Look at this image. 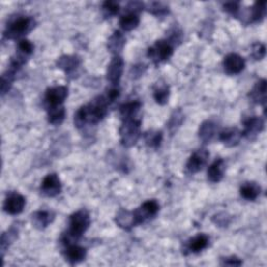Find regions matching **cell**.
I'll return each mask as SVG.
<instances>
[{
	"mask_svg": "<svg viewBox=\"0 0 267 267\" xmlns=\"http://www.w3.org/2000/svg\"><path fill=\"white\" fill-rule=\"evenodd\" d=\"M109 101L105 96L94 98L88 105L83 106L74 115V124L76 127H83L86 124H96L108 113Z\"/></svg>",
	"mask_w": 267,
	"mask_h": 267,
	"instance_id": "cell-1",
	"label": "cell"
},
{
	"mask_svg": "<svg viewBox=\"0 0 267 267\" xmlns=\"http://www.w3.org/2000/svg\"><path fill=\"white\" fill-rule=\"evenodd\" d=\"M140 124V120L136 118L123 120V123L119 130L120 140H121L122 145L131 148L138 142L141 135Z\"/></svg>",
	"mask_w": 267,
	"mask_h": 267,
	"instance_id": "cell-2",
	"label": "cell"
},
{
	"mask_svg": "<svg viewBox=\"0 0 267 267\" xmlns=\"http://www.w3.org/2000/svg\"><path fill=\"white\" fill-rule=\"evenodd\" d=\"M91 219L87 211L81 210L71 215L69 221V235L73 238H80L90 227Z\"/></svg>",
	"mask_w": 267,
	"mask_h": 267,
	"instance_id": "cell-3",
	"label": "cell"
},
{
	"mask_svg": "<svg viewBox=\"0 0 267 267\" xmlns=\"http://www.w3.org/2000/svg\"><path fill=\"white\" fill-rule=\"evenodd\" d=\"M34 21L30 17H19L10 24L4 31V36L7 39H17L22 37L23 34L29 32L33 28Z\"/></svg>",
	"mask_w": 267,
	"mask_h": 267,
	"instance_id": "cell-4",
	"label": "cell"
},
{
	"mask_svg": "<svg viewBox=\"0 0 267 267\" xmlns=\"http://www.w3.org/2000/svg\"><path fill=\"white\" fill-rule=\"evenodd\" d=\"M172 54H174V47L171 43L166 40H160L148 49V56L154 63H161L169 59Z\"/></svg>",
	"mask_w": 267,
	"mask_h": 267,
	"instance_id": "cell-5",
	"label": "cell"
},
{
	"mask_svg": "<svg viewBox=\"0 0 267 267\" xmlns=\"http://www.w3.org/2000/svg\"><path fill=\"white\" fill-rule=\"evenodd\" d=\"M159 209L160 206L157 203V201L150 200L143 203L139 208L134 211L136 223L137 225H140V223H143L146 219H149L153 216H156L157 213L159 212Z\"/></svg>",
	"mask_w": 267,
	"mask_h": 267,
	"instance_id": "cell-6",
	"label": "cell"
},
{
	"mask_svg": "<svg viewBox=\"0 0 267 267\" xmlns=\"http://www.w3.org/2000/svg\"><path fill=\"white\" fill-rule=\"evenodd\" d=\"M210 157V153L207 149H199L195 151L192 156L189 158L186 169L189 174H196L200 170L203 169V167L207 164L208 159Z\"/></svg>",
	"mask_w": 267,
	"mask_h": 267,
	"instance_id": "cell-7",
	"label": "cell"
},
{
	"mask_svg": "<svg viewBox=\"0 0 267 267\" xmlns=\"http://www.w3.org/2000/svg\"><path fill=\"white\" fill-rule=\"evenodd\" d=\"M24 207H25L24 196L17 192H12L8 194L5 199L3 209L8 214L18 215L23 211Z\"/></svg>",
	"mask_w": 267,
	"mask_h": 267,
	"instance_id": "cell-8",
	"label": "cell"
},
{
	"mask_svg": "<svg viewBox=\"0 0 267 267\" xmlns=\"http://www.w3.org/2000/svg\"><path fill=\"white\" fill-rule=\"evenodd\" d=\"M61 190H62L61 180H59V177L56 174H50L46 176L44 179H43L42 185H41V191L44 195L54 197L59 194Z\"/></svg>",
	"mask_w": 267,
	"mask_h": 267,
	"instance_id": "cell-9",
	"label": "cell"
},
{
	"mask_svg": "<svg viewBox=\"0 0 267 267\" xmlns=\"http://www.w3.org/2000/svg\"><path fill=\"white\" fill-rule=\"evenodd\" d=\"M124 62L120 56H115L112 59L111 63L108 66L107 70V79L110 83L113 85H118L120 79H121L123 73Z\"/></svg>",
	"mask_w": 267,
	"mask_h": 267,
	"instance_id": "cell-10",
	"label": "cell"
},
{
	"mask_svg": "<svg viewBox=\"0 0 267 267\" xmlns=\"http://www.w3.org/2000/svg\"><path fill=\"white\" fill-rule=\"evenodd\" d=\"M245 67L244 59L237 54H229L223 59V68L228 74H238Z\"/></svg>",
	"mask_w": 267,
	"mask_h": 267,
	"instance_id": "cell-11",
	"label": "cell"
},
{
	"mask_svg": "<svg viewBox=\"0 0 267 267\" xmlns=\"http://www.w3.org/2000/svg\"><path fill=\"white\" fill-rule=\"evenodd\" d=\"M264 128V121L260 117H251L244 122V131L241 132L242 136L247 138L248 140H254Z\"/></svg>",
	"mask_w": 267,
	"mask_h": 267,
	"instance_id": "cell-12",
	"label": "cell"
},
{
	"mask_svg": "<svg viewBox=\"0 0 267 267\" xmlns=\"http://www.w3.org/2000/svg\"><path fill=\"white\" fill-rule=\"evenodd\" d=\"M68 96V89L64 86L49 88L45 94V100L48 103V107L61 106Z\"/></svg>",
	"mask_w": 267,
	"mask_h": 267,
	"instance_id": "cell-13",
	"label": "cell"
},
{
	"mask_svg": "<svg viewBox=\"0 0 267 267\" xmlns=\"http://www.w3.org/2000/svg\"><path fill=\"white\" fill-rule=\"evenodd\" d=\"M242 133H241L236 127H230L223 130L219 134V140L229 148H233L239 144Z\"/></svg>",
	"mask_w": 267,
	"mask_h": 267,
	"instance_id": "cell-14",
	"label": "cell"
},
{
	"mask_svg": "<svg viewBox=\"0 0 267 267\" xmlns=\"http://www.w3.org/2000/svg\"><path fill=\"white\" fill-rule=\"evenodd\" d=\"M226 170V163L222 159L213 162L208 169V179L211 183H219Z\"/></svg>",
	"mask_w": 267,
	"mask_h": 267,
	"instance_id": "cell-15",
	"label": "cell"
},
{
	"mask_svg": "<svg viewBox=\"0 0 267 267\" xmlns=\"http://www.w3.org/2000/svg\"><path fill=\"white\" fill-rule=\"evenodd\" d=\"M58 68L62 69L66 73L74 72L81 65V59L75 56H63L58 59Z\"/></svg>",
	"mask_w": 267,
	"mask_h": 267,
	"instance_id": "cell-16",
	"label": "cell"
},
{
	"mask_svg": "<svg viewBox=\"0 0 267 267\" xmlns=\"http://www.w3.org/2000/svg\"><path fill=\"white\" fill-rule=\"evenodd\" d=\"M33 226L38 229H44L48 227L54 221V214L48 211H38L32 214L31 216Z\"/></svg>",
	"mask_w": 267,
	"mask_h": 267,
	"instance_id": "cell-17",
	"label": "cell"
},
{
	"mask_svg": "<svg viewBox=\"0 0 267 267\" xmlns=\"http://www.w3.org/2000/svg\"><path fill=\"white\" fill-rule=\"evenodd\" d=\"M65 256L66 259L70 263H79L85 259L86 249L79 245H69L65 252Z\"/></svg>",
	"mask_w": 267,
	"mask_h": 267,
	"instance_id": "cell-18",
	"label": "cell"
},
{
	"mask_svg": "<svg viewBox=\"0 0 267 267\" xmlns=\"http://www.w3.org/2000/svg\"><path fill=\"white\" fill-rule=\"evenodd\" d=\"M116 222L120 228L124 230H130L131 228L137 226L134 212H128L125 210H121L117 214Z\"/></svg>",
	"mask_w": 267,
	"mask_h": 267,
	"instance_id": "cell-19",
	"label": "cell"
},
{
	"mask_svg": "<svg viewBox=\"0 0 267 267\" xmlns=\"http://www.w3.org/2000/svg\"><path fill=\"white\" fill-rule=\"evenodd\" d=\"M124 44H125V38L123 37V34L120 31H115L108 41V49L111 51V53H113L116 56H118L120 51L122 50Z\"/></svg>",
	"mask_w": 267,
	"mask_h": 267,
	"instance_id": "cell-20",
	"label": "cell"
},
{
	"mask_svg": "<svg viewBox=\"0 0 267 267\" xmlns=\"http://www.w3.org/2000/svg\"><path fill=\"white\" fill-rule=\"evenodd\" d=\"M66 116L65 108L61 106L48 107V121L53 125L62 124Z\"/></svg>",
	"mask_w": 267,
	"mask_h": 267,
	"instance_id": "cell-21",
	"label": "cell"
},
{
	"mask_svg": "<svg viewBox=\"0 0 267 267\" xmlns=\"http://www.w3.org/2000/svg\"><path fill=\"white\" fill-rule=\"evenodd\" d=\"M217 131V126L213 121H209V120H207L205 121L201 127H200V138L205 142V143H209L212 141V139L214 138L215 134H216Z\"/></svg>",
	"mask_w": 267,
	"mask_h": 267,
	"instance_id": "cell-22",
	"label": "cell"
},
{
	"mask_svg": "<svg viewBox=\"0 0 267 267\" xmlns=\"http://www.w3.org/2000/svg\"><path fill=\"white\" fill-rule=\"evenodd\" d=\"M249 97L256 103H265L266 101V81L261 80L258 82L249 94Z\"/></svg>",
	"mask_w": 267,
	"mask_h": 267,
	"instance_id": "cell-23",
	"label": "cell"
},
{
	"mask_svg": "<svg viewBox=\"0 0 267 267\" xmlns=\"http://www.w3.org/2000/svg\"><path fill=\"white\" fill-rule=\"evenodd\" d=\"M141 109L140 101H131L124 103L123 106L120 107V115H121L123 120L135 118L138 112Z\"/></svg>",
	"mask_w": 267,
	"mask_h": 267,
	"instance_id": "cell-24",
	"label": "cell"
},
{
	"mask_svg": "<svg viewBox=\"0 0 267 267\" xmlns=\"http://www.w3.org/2000/svg\"><path fill=\"white\" fill-rule=\"evenodd\" d=\"M261 188L256 183H245L240 189V194L247 201H255L259 196Z\"/></svg>",
	"mask_w": 267,
	"mask_h": 267,
	"instance_id": "cell-25",
	"label": "cell"
},
{
	"mask_svg": "<svg viewBox=\"0 0 267 267\" xmlns=\"http://www.w3.org/2000/svg\"><path fill=\"white\" fill-rule=\"evenodd\" d=\"M140 23V18L137 14H126L123 15L119 20L121 29L125 31H131L136 29Z\"/></svg>",
	"mask_w": 267,
	"mask_h": 267,
	"instance_id": "cell-26",
	"label": "cell"
},
{
	"mask_svg": "<svg viewBox=\"0 0 267 267\" xmlns=\"http://www.w3.org/2000/svg\"><path fill=\"white\" fill-rule=\"evenodd\" d=\"M209 244V237L204 234H200L192 238L189 242V249L192 253H200Z\"/></svg>",
	"mask_w": 267,
	"mask_h": 267,
	"instance_id": "cell-27",
	"label": "cell"
},
{
	"mask_svg": "<svg viewBox=\"0 0 267 267\" xmlns=\"http://www.w3.org/2000/svg\"><path fill=\"white\" fill-rule=\"evenodd\" d=\"M169 88L166 84H158L153 90V97L159 105H166L169 99Z\"/></svg>",
	"mask_w": 267,
	"mask_h": 267,
	"instance_id": "cell-28",
	"label": "cell"
},
{
	"mask_svg": "<svg viewBox=\"0 0 267 267\" xmlns=\"http://www.w3.org/2000/svg\"><path fill=\"white\" fill-rule=\"evenodd\" d=\"M266 13V2L258 1L251 8V14H249V21H259L264 18Z\"/></svg>",
	"mask_w": 267,
	"mask_h": 267,
	"instance_id": "cell-29",
	"label": "cell"
},
{
	"mask_svg": "<svg viewBox=\"0 0 267 267\" xmlns=\"http://www.w3.org/2000/svg\"><path fill=\"white\" fill-rule=\"evenodd\" d=\"M17 234H18V231L16 228L12 227L10 230H7L5 233L1 236V252L2 256H4V252L10 246V244L17 238Z\"/></svg>",
	"mask_w": 267,
	"mask_h": 267,
	"instance_id": "cell-30",
	"label": "cell"
},
{
	"mask_svg": "<svg viewBox=\"0 0 267 267\" xmlns=\"http://www.w3.org/2000/svg\"><path fill=\"white\" fill-rule=\"evenodd\" d=\"M162 139H163L162 132L150 131L145 134V143L152 148H158L162 142Z\"/></svg>",
	"mask_w": 267,
	"mask_h": 267,
	"instance_id": "cell-31",
	"label": "cell"
},
{
	"mask_svg": "<svg viewBox=\"0 0 267 267\" xmlns=\"http://www.w3.org/2000/svg\"><path fill=\"white\" fill-rule=\"evenodd\" d=\"M148 10L154 16H165L169 13L168 5L163 2H150L148 5Z\"/></svg>",
	"mask_w": 267,
	"mask_h": 267,
	"instance_id": "cell-32",
	"label": "cell"
},
{
	"mask_svg": "<svg viewBox=\"0 0 267 267\" xmlns=\"http://www.w3.org/2000/svg\"><path fill=\"white\" fill-rule=\"evenodd\" d=\"M119 4L115 1H106L102 4V12L109 18H111L112 16H115L119 12Z\"/></svg>",
	"mask_w": 267,
	"mask_h": 267,
	"instance_id": "cell-33",
	"label": "cell"
},
{
	"mask_svg": "<svg viewBox=\"0 0 267 267\" xmlns=\"http://www.w3.org/2000/svg\"><path fill=\"white\" fill-rule=\"evenodd\" d=\"M18 51L24 56H30L33 53V44L29 40H21L18 44Z\"/></svg>",
	"mask_w": 267,
	"mask_h": 267,
	"instance_id": "cell-34",
	"label": "cell"
},
{
	"mask_svg": "<svg viewBox=\"0 0 267 267\" xmlns=\"http://www.w3.org/2000/svg\"><path fill=\"white\" fill-rule=\"evenodd\" d=\"M252 56L254 57L255 59L257 61H260L265 56V46L262 44V43H256V44L253 45L252 49Z\"/></svg>",
	"mask_w": 267,
	"mask_h": 267,
	"instance_id": "cell-35",
	"label": "cell"
},
{
	"mask_svg": "<svg viewBox=\"0 0 267 267\" xmlns=\"http://www.w3.org/2000/svg\"><path fill=\"white\" fill-rule=\"evenodd\" d=\"M183 121V114L180 111H177L174 113V115L171 116L170 122H169V128L170 130H175L176 126H179L182 124Z\"/></svg>",
	"mask_w": 267,
	"mask_h": 267,
	"instance_id": "cell-36",
	"label": "cell"
},
{
	"mask_svg": "<svg viewBox=\"0 0 267 267\" xmlns=\"http://www.w3.org/2000/svg\"><path fill=\"white\" fill-rule=\"evenodd\" d=\"M239 2H227L223 4V10L233 15H236L239 12Z\"/></svg>",
	"mask_w": 267,
	"mask_h": 267,
	"instance_id": "cell-37",
	"label": "cell"
},
{
	"mask_svg": "<svg viewBox=\"0 0 267 267\" xmlns=\"http://www.w3.org/2000/svg\"><path fill=\"white\" fill-rule=\"evenodd\" d=\"M242 264L237 257H229V258H225L222 262V265H230V266H240Z\"/></svg>",
	"mask_w": 267,
	"mask_h": 267,
	"instance_id": "cell-38",
	"label": "cell"
},
{
	"mask_svg": "<svg viewBox=\"0 0 267 267\" xmlns=\"http://www.w3.org/2000/svg\"><path fill=\"white\" fill-rule=\"evenodd\" d=\"M119 97V90L117 88H113L111 89L109 92H108V96H107V99L109 102H112L116 100L117 98Z\"/></svg>",
	"mask_w": 267,
	"mask_h": 267,
	"instance_id": "cell-39",
	"label": "cell"
}]
</instances>
